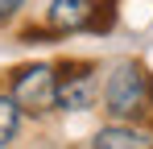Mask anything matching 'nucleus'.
<instances>
[{"label": "nucleus", "mask_w": 153, "mask_h": 149, "mask_svg": "<svg viewBox=\"0 0 153 149\" xmlns=\"http://www.w3.org/2000/svg\"><path fill=\"white\" fill-rule=\"evenodd\" d=\"M21 124H25L21 108L13 104V95H8V91H0V149H8L17 137H21Z\"/></svg>", "instance_id": "5"}, {"label": "nucleus", "mask_w": 153, "mask_h": 149, "mask_svg": "<svg viewBox=\"0 0 153 149\" xmlns=\"http://www.w3.org/2000/svg\"><path fill=\"white\" fill-rule=\"evenodd\" d=\"M87 149H153V128L128 124V120H108L91 133Z\"/></svg>", "instance_id": "4"}, {"label": "nucleus", "mask_w": 153, "mask_h": 149, "mask_svg": "<svg viewBox=\"0 0 153 149\" xmlns=\"http://www.w3.org/2000/svg\"><path fill=\"white\" fill-rule=\"evenodd\" d=\"M8 95L21 108V116H46L54 112V66L50 62H25L8 79Z\"/></svg>", "instance_id": "3"}, {"label": "nucleus", "mask_w": 153, "mask_h": 149, "mask_svg": "<svg viewBox=\"0 0 153 149\" xmlns=\"http://www.w3.org/2000/svg\"><path fill=\"white\" fill-rule=\"evenodd\" d=\"M100 99L108 120H128V124H149L153 120V74L137 58L112 62L100 83Z\"/></svg>", "instance_id": "1"}, {"label": "nucleus", "mask_w": 153, "mask_h": 149, "mask_svg": "<svg viewBox=\"0 0 153 149\" xmlns=\"http://www.w3.org/2000/svg\"><path fill=\"white\" fill-rule=\"evenodd\" d=\"M100 99V66L95 62H62L54 66V112H87Z\"/></svg>", "instance_id": "2"}, {"label": "nucleus", "mask_w": 153, "mask_h": 149, "mask_svg": "<svg viewBox=\"0 0 153 149\" xmlns=\"http://www.w3.org/2000/svg\"><path fill=\"white\" fill-rule=\"evenodd\" d=\"M29 0H0V25H13L21 13H25Z\"/></svg>", "instance_id": "6"}]
</instances>
